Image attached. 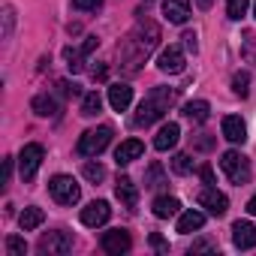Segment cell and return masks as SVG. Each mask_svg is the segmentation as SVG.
<instances>
[{"label": "cell", "instance_id": "cell-20", "mask_svg": "<svg viewBox=\"0 0 256 256\" xmlns=\"http://www.w3.org/2000/svg\"><path fill=\"white\" fill-rule=\"evenodd\" d=\"M202 226H205V214H202V211H184V214L178 217V226H175V229H178L181 235H190V232H199Z\"/></svg>", "mask_w": 256, "mask_h": 256}, {"label": "cell", "instance_id": "cell-25", "mask_svg": "<svg viewBox=\"0 0 256 256\" xmlns=\"http://www.w3.org/2000/svg\"><path fill=\"white\" fill-rule=\"evenodd\" d=\"M163 184H166L163 166H160V163H151L148 172H145V187H148V190H157V187H163Z\"/></svg>", "mask_w": 256, "mask_h": 256}, {"label": "cell", "instance_id": "cell-35", "mask_svg": "<svg viewBox=\"0 0 256 256\" xmlns=\"http://www.w3.org/2000/svg\"><path fill=\"white\" fill-rule=\"evenodd\" d=\"M58 88H60V94H64V96H78V94H82V90H78V84H76V82H66V78H64V82H58Z\"/></svg>", "mask_w": 256, "mask_h": 256}, {"label": "cell", "instance_id": "cell-14", "mask_svg": "<svg viewBox=\"0 0 256 256\" xmlns=\"http://www.w3.org/2000/svg\"><path fill=\"white\" fill-rule=\"evenodd\" d=\"M220 130H223V139H229L232 145H241L247 139V126H244V120L238 114H226L223 124H220Z\"/></svg>", "mask_w": 256, "mask_h": 256}, {"label": "cell", "instance_id": "cell-6", "mask_svg": "<svg viewBox=\"0 0 256 256\" xmlns=\"http://www.w3.org/2000/svg\"><path fill=\"white\" fill-rule=\"evenodd\" d=\"M42 157H46V151H42V145H36V142H30V145L22 148V154H18V172H22L24 181H34V175H36L40 166H42Z\"/></svg>", "mask_w": 256, "mask_h": 256}, {"label": "cell", "instance_id": "cell-23", "mask_svg": "<svg viewBox=\"0 0 256 256\" xmlns=\"http://www.w3.org/2000/svg\"><path fill=\"white\" fill-rule=\"evenodd\" d=\"M42 220H46V211H42V208H36V205H30V208H24V211H22L18 226H22L24 232H30V229H36V226H42Z\"/></svg>", "mask_w": 256, "mask_h": 256}, {"label": "cell", "instance_id": "cell-37", "mask_svg": "<svg viewBox=\"0 0 256 256\" xmlns=\"http://www.w3.org/2000/svg\"><path fill=\"white\" fill-rule=\"evenodd\" d=\"M181 40H184V48H187V52H196V48H199V42H196V34H193V30H187Z\"/></svg>", "mask_w": 256, "mask_h": 256}, {"label": "cell", "instance_id": "cell-36", "mask_svg": "<svg viewBox=\"0 0 256 256\" xmlns=\"http://www.w3.org/2000/svg\"><path fill=\"white\" fill-rule=\"evenodd\" d=\"M151 247H154V250H160V253H169L166 238H163V235H157V232H151Z\"/></svg>", "mask_w": 256, "mask_h": 256}, {"label": "cell", "instance_id": "cell-31", "mask_svg": "<svg viewBox=\"0 0 256 256\" xmlns=\"http://www.w3.org/2000/svg\"><path fill=\"white\" fill-rule=\"evenodd\" d=\"M217 145V136H211V133H199V136H193V151H211Z\"/></svg>", "mask_w": 256, "mask_h": 256}, {"label": "cell", "instance_id": "cell-33", "mask_svg": "<svg viewBox=\"0 0 256 256\" xmlns=\"http://www.w3.org/2000/svg\"><path fill=\"white\" fill-rule=\"evenodd\" d=\"M72 6L82 10V12H94V10L102 6V0H72Z\"/></svg>", "mask_w": 256, "mask_h": 256}, {"label": "cell", "instance_id": "cell-27", "mask_svg": "<svg viewBox=\"0 0 256 256\" xmlns=\"http://www.w3.org/2000/svg\"><path fill=\"white\" fill-rule=\"evenodd\" d=\"M232 90H235V96H247L250 94V72H244V70H238L235 76H232Z\"/></svg>", "mask_w": 256, "mask_h": 256}, {"label": "cell", "instance_id": "cell-30", "mask_svg": "<svg viewBox=\"0 0 256 256\" xmlns=\"http://www.w3.org/2000/svg\"><path fill=\"white\" fill-rule=\"evenodd\" d=\"M6 253H10V256H24V253H28V241L18 238V235H10V238H6Z\"/></svg>", "mask_w": 256, "mask_h": 256}, {"label": "cell", "instance_id": "cell-15", "mask_svg": "<svg viewBox=\"0 0 256 256\" xmlns=\"http://www.w3.org/2000/svg\"><path fill=\"white\" fill-rule=\"evenodd\" d=\"M114 196L120 199V205H124V208H130V211L139 205V190H136V184L126 178V175H120V178H118V184H114Z\"/></svg>", "mask_w": 256, "mask_h": 256}, {"label": "cell", "instance_id": "cell-40", "mask_svg": "<svg viewBox=\"0 0 256 256\" xmlns=\"http://www.w3.org/2000/svg\"><path fill=\"white\" fill-rule=\"evenodd\" d=\"M10 178H12V157L4 160V184H10Z\"/></svg>", "mask_w": 256, "mask_h": 256}, {"label": "cell", "instance_id": "cell-24", "mask_svg": "<svg viewBox=\"0 0 256 256\" xmlns=\"http://www.w3.org/2000/svg\"><path fill=\"white\" fill-rule=\"evenodd\" d=\"M100 108H102V96H100L96 90H90V94H84V96H82V114H84V118L100 114Z\"/></svg>", "mask_w": 256, "mask_h": 256}, {"label": "cell", "instance_id": "cell-21", "mask_svg": "<svg viewBox=\"0 0 256 256\" xmlns=\"http://www.w3.org/2000/svg\"><path fill=\"white\" fill-rule=\"evenodd\" d=\"M30 108H34L40 118H54V114H58V100L48 96V94H36V96L30 100Z\"/></svg>", "mask_w": 256, "mask_h": 256}, {"label": "cell", "instance_id": "cell-12", "mask_svg": "<svg viewBox=\"0 0 256 256\" xmlns=\"http://www.w3.org/2000/svg\"><path fill=\"white\" fill-rule=\"evenodd\" d=\"M108 217H112V208H108V202H102V199H100V202H90L88 208H82V223L90 226V229L108 223Z\"/></svg>", "mask_w": 256, "mask_h": 256}, {"label": "cell", "instance_id": "cell-18", "mask_svg": "<svg viewBox=\"0 0 256 256\" xmlns=\"http://www.w3.org/2000/svg\"><path fill=\"white\" fill-rule=\"evenodd\" d=\"M178 136H181V126H178L175 120H169V124L160 126V133L154 136V148H157V151H169V148L178 145Z\"/></svg>", "mask_w": 256, "mask_h": 256}, {"label": "cell", "instance_id": "cell-9", "mask_svg": "<svg viewBox=\"0 0 256 256\" xmlns=\"http://www.w3.org/2000/svg\"><path fill=\"white\" fill-rule=\"evenodd\" d=\"M102 250L106 253H112V256H120V253H126L133 247V238H130V232L126 229H112V232H106L102 235Z\"/></svg>", "mask_w": 256, "mask_h": 256}, {"label": "cell", "instance_id": "cell-32", "mask_svg": "<svg viewBox=\"0 0 256 256\" xmlns=\"http://www.w3.org/2000/svg\"><path fill=\"white\" fill-rule=\"evenodd\" d=\"M82 172H84V178H88V181H94V184L106 178V169H102L100 163H84V169H82Z\"/></svg>", "mask_w": 256, "mask_h": 256}, {"label": "cell", "instance_id": "cell-41", "mask_svg": "<svg viewBox=\"0 0 256 256\" xmlns=\"http://www.w3.org/2000/svg\"><path fill=\"white\" fill-rule=\"evenodd\" d=\"M106 76H108V70H106V66H96V70H94V78H100V82H102Z\"/></svg>", "mask_w": 256, "mask_h": 256}, {"label": "cell", "instance_id": "cell-42", "mask_svg": "<svg viewBox=\"0 0 256 256\" xmlns=\"http://www.w3.org/2000/svg\"><path fill=\"white\" fill-rule=\"evenodd\" d=\"M247 214H253V217H256V193H253V196H250V202H247Z\"/></svg>", "mask_w": 256, "mask_h": 256}, {"label": "cell", "instance_id": "cell-43", "mask_svg": "<svg viewBox=\"0 0 256 256\" xmlns=\"http://www.w3.org/2000/svg\"><path fill=\"white\" fill-rule=\"evenodd\" d=\"M211 4H214V0H196V6H199V10H211Z\"/></svg>", "mask_w": 256, "mask_h": 256}, {"label": "cell", "instance_id": "cell-38", "mask_svg": "<svg viewBox=\"0 0 256 256\" xmlns=\"http://www.w3.org/2000/svg\"><path fill=\"white\" fill-rule=\"evenodd\" d=\"M199 175H202V181H205L208 187H214V169H211V166H202Z\"/></svg>", "mask_w": 256, "mask_h": 256}, {"label": "cell", "instance_id": "cell-5", "mask_svg": "<svg viewBox=\"0 0 256 256\" xmlns=\"http://www.w3.org/2000/svg\"><path fill=\"white\" fill-rule=\"evenodd\" d=\"M48 193H52V199H54L58 205H76L78 196H82V187L76 184L72 175H54V178L48 181Z\"/></svg>", "mask_w": 256, "mask_h": 256}, {"label": "cell", "instance_id": "cell-10", "mask_svg": "<svg viewBox=\"0 0 256 256\" xmlns=\"http://www.w3.org/2000/svg\"><path fill=\"white\" fill-rule=\"evenodd\" d=\"M196 202H199L208 214H214V217H223L226 208H229V199H226L220 190H214V187H205V190L196 196Z\"/></svg>", "mask_w": 256, "mask_h": 256}, {"label": "cell", "instance_id": "cell-28", "mask_svg": "<svg viewBox=\"0 0 256 256\" xmlns=\"http://www.w3.org/2000/svg\"><path fill=\"white\" fill-rule=\"evenodd\" d=\"M247 6H250V0H226V16L232 22H241L247 16Z\"/></svg>", "mask_w": 256, "mask_h": 256}, {"label": "cell", "instance_id": "cell-3", "mask_svg": "<svg viewBox=\"0 0 256 256\" xmlns=\"http://www.w3.org/2000/svg\"><path fill=\"white\" fill-rule=\"evenodd\" d=\"M108 142H112V126L102 124V126H96V130H84V133L78 136L76 151H78L82 157H96V154H102V151L108 148Z\"/></svg>", "mask_w": 256, "mask_h": 256}, {"label": "cell", "instance_id": "cell-44", "mask_svg": "<svg viewBox=\"0 0 256 256\" xmlns=\"http://www.w3.org/2000/svg\"><path fill=\"white\" fill-rule=\"evenodd\" d=\"M142 4H154V0H142Z\"/></svg>", "mask_w": 256, "mask_h": 256}, {"label": "cell", "instance_id": "cell-1", "mask_svg": "<svg viewBox=\"0 0 256 256\" xmlns=\"http://www.w3.org/2000/svg\"><path fill=\"white\" fill-rule=\"evenodd\" d=\"M157 42H160V24L151 22V18H139L136 28H133V34L118 46L120 66H124L126 72H136V70L148 60V54L157 48Z\"/></svg>", "mask_w": 256, "mask_h": 256}, {"label": "cell", "instance_id": "cell-4", "mask_svg": "<svg viewBox=\"0 0 256 256\" xmlns=\"http://www.w3.org/2000/svg\"><path fill=\"white\" fill-rule=\"evenodd\" d=\"M220 169L229 175V181L232 184H247L250 181V160L241 154V151H226L223 157H220Z\"/></svg>", "mask_w": 256, "mask_h": 256}, {"label": "cell", "instance_id": "cell-7", "mask_svg": "<svg viewBox=\"0 0 256 256\" xmlns=\"http://www.w3.org/2000/svg\"><path fill=\"white\" fill-rule=\"evenodd\" d=\"M70 250H72V232H66V229L48 232V235L40 238V253H58V256H64Z\"/></svg>", "mask_w": 256, "mask_h": 256}, {"label": "cell", "instance_id": "cell-45", "mask_svg": "<svg viewBox=\"0 0 256 256\" xmlns=\"http://www.w3.org/2000/svg\"><path fill=\"white\" fill-rule=\"evenodd\" d=\"M253 16H256V4H253Z\"/></svg>", "mask_w": 256, "mask_h": 256}, {"label": "cell", "instance_id": "cell-19", "mask_svg": "<svg viewBox=\"0 0 256 256\" xmlns=\"http://www.w3.org/2000/svg\"><path fill=\"white\" fill-rule=\"evenodd\" d=\"M151 208H154V217H157V220H169V217H175V214L181 211V202H178L175 196H157Z\"/></svg>", "mask_w": 256, "mask_h": 256}, {"label": "cell", "instance_id": "cell-8", "mask_svg": "<svg viewBox=\"0 0 256 256\" xmlns=\"http://www.w3.org/2000/svg\"><path fill=\"white\" fill-rule=\"evenodd\" d=\"M157 66H160V72H169V76L184 72V66H187V60H184V48H181V46H169V48H163L160 58H157Z\"/></svg>", "mask_w": 256, "mask_h": 256}, {"label": "cell", "instance_id": "cell-22", "mask_svg": "<svg viewBox=\"0 0 256 256\" xmlns=\"http://www.w3.org/2000/svg\"><path fill=\"white\" fill-rule=\"evenodd\" d=\"M187 120H193V124H205L208 120V114H211V106L205 102V100H193V102H187L184 106V112H181Z\"/></svg>", "mask_w": 256, "mask_h": 256}, {"label": "cell", "instance_id": "cell-11", "mask_svg": "<svg viewBox=\"0 0 256 256\" xmlns=\"http://www.w3.org/2000/svg\"><path fill=\"white\" fill-rule=\"evenodd\" d=\"M232 244L238 250H253L256 247V226L250 220H235L232 223Z\"/></svg>", "mask_w": 256, "mask_h": 256}, {"label": "cell", "instance_id": "cell-26", "mask_svg": "<svg viewBox=\"0 0 256 256\" xmlns=\"http://www.w3.org/2000/svg\"><path fill=\"white\" fill-rule=\"evenodd\" d=\"M84 52L82 48H64V60H66V66H70V72H82L84 70Z\"/></svg>", "mask_w": 256, "mask_h": 256}, {"label": "cell", "instance_id": "cell-13", "mask_svg": "<svg viewBox=\"0 0 256 256\" xmlns=\"http://www.w3.org/2000/svg\"><path fill=\"white\" fill-rule=\"evenodd\" d=\"M145 154V145L139 142V139H126V142H120L118 148H114V163L118 166H130L133 160H139Z\"/></svg>", "mask_w": 256, "mask_h": 256}, {"label": "cell", "instance_id": "cell-39", "mask_svg": "<svg viewBox=\"0 0 256 256\" xmlns=\"http://www.w3.org/2000/svg\"><path fill=\"white\" fill-rule=\"evenodd\" d=\"M202 250H214V241H196L190 247V253H202Z\"/></svg>", "mask_w": 256, "mask_h": 256}, {"label": "cell", "instance_id": "cell-29", "mask_svg": "<svg viewBox=\"0 0 256 256\" xmlns=\"http://www.w3.org/2000/svg\"><path fill=\"white\" fill-rule=\"evenodd\" d=\"M172 172H175V175H190V172H193L190 154H175V157H172Z\"/></svg>", "mask_w": 256, "mask_h": 256}, {"label": "cell", "instance_id": "cell-34", "mask_svg": "<svg viewBox=\"0 0 256 256\" xmlns=\"http://www.w3.org/2000/svg\"><path fill=\"white\" fill-rule=\"evenodd\" d=\"M12 24H16V12H12V6H6L4 10V36L12 34Z\"/></svg>", "mask_w": 256, "mask_h": 256}, {"label": "cell", "instance_id": "cell-17", "mask_svg": "<svg viewBox=\"0 0 256 256\" xmlns=\"http://www.w3.org/2000/svg\"><path fill=\"white\" fill-rule=\"evenodd\" d=\"M130 102H133V88L130 84H112L108 88V106L114 108V112H126L130 108Z\"/></svg>", "mask_w": 256, "mask_h": 256}, {"label": "cell", "instance_id": "cell-2", "mask_svg": "<svg viewBox=\"0 0 256 256\" xmlns=\"http://www.w3.org/2000/svg\"><path fill=\"white\" fill-rule=\"evenodd\" d=\"M175 96H178V90L175 88H151L148 90V96L139 102V108H136V114H133V124L136 126H151L154 120H160L166 112H169V106L175 102Z\"/></svg>", "mask_w": 256, "mask_h": 256}, {"label": "cell", "instance_id": "cell-16", "mask_svg": "<svg viewBox=\"0 0 256 256\" xmlns=\"http://www.w3.org/2000/svg\"><path fill=\"white\" fill-rule=\"evenodd\" d=\"M163 16L172 24H184L190 18V0H163Z\"/></svg>", "mask_w": 256, "mask_h": 256}]
</instances>
